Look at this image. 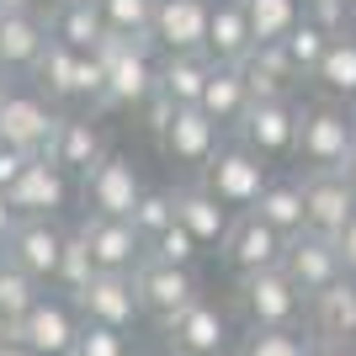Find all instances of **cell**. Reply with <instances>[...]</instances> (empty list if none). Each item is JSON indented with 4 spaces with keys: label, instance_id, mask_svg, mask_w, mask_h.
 Returning a JSON list of instances; mask_svg holds the SVG:
<instances>
[{
    "label": "cell",
    "instance_id": "cell-29",
    "mask_svg": "<svg viewBox=\"0 0 356 356\" xmlns=\"http://www.w3.org/2000/svg\"><path fill=\"white\" fill-rule=\"evenodd\" d=\"M309 86L319 90V96H330V102L356 106V32H346V38H330L325 59H319V70L309 74Z\"/></svg>",
    "mask_w": 356,
    "mask_h": 356
},
{
    "label": "cell",
    "instance_id": "cell-25",
    "mask_svg": "<svg viewBox=\"0 0 356 356\" xmlns=\"http://www.w3.org/2000/svg\"><path fill=\"white\" fill-rule=\"evenodd\" d=\"M309 330L314 341H351L356 335V277H341L319 298H309Z\"/></svg>",
    "mask_w": 356,
    "mask_h": 356
},
{
    "label": "cell",
    "instance_id": "cell-20",
    "mask_svg": "<svg viewBox=\"0 0 356 356\" xmlns=\"http://www.w3.org/2000/svg\"><path fill=\"white\" fill-rule=\"evenodd\" d=\"M54 43L48 32V11H6L0 16V70L11 74H32V64L43 59V48Z\"/></svg>",
    "mask_w": 356,
    "mask_h": 356
},
{
    "label": "cell",
    "instance_id": "cell-36",
    "mask_svg": "<svg viewBox=\"0 0 356 356\" xmlns=\"http://www.w3.org/2000/svg\"><path fill=\"white\" fill-rule=\"evenodd\" d=\"M282 48H287V59L298 64V74L309 80V74L319 70V59H325V48H330V32H319L309 16H303V22H298V27L282 38Z\"/></svg>",
    "mask_w": 356,
    "mask_h": 356
},
{
    "label": "cell",
    "instance_id": "cell-42",
    "mask_svg": "<svg viewBox=\"0 0 356 356\" xmlns=\"http://www.w3.org/2000/svg\"><path fill=\"white\" fill-rule=\"evenodd\" d=\"M176 112H181V102H170V96H165V90H154V96H149V102L138 106V122H144L149 134L160 138L165 128H170V122H176Z\"/></svg>",
    "mask_w": 356,
    "mask_h": 356
},
{
    "label": "cell",
    "instance_id": "cell-17",
    "mask_svg": "<svg viewBox=\"0 0 356 356\" xmlns=\"http://www.w3.org/2000/svg\"><path fill=\"white\" fill-rule=\"evenodd\" d=\"M223 134H229V128H223V122H213L202 106H181L176 122L160 134V149L170 154V165H186V170H197V176H202V165L223 149Z\"/></svg>",
    "mask_w": 356,
    "mask_h": 356
},
{
    "label": "cell",
    "instance_id": "cell-45",
    "mask_svg": "<svg viewBox=\"0 0 356 356\" xmlns=\"http://www.w3.org/2000/svg\"><path fill=\"white\" fill-rule=\"evenodd\" d=\"M16 223H22V213L11 208V192H0V250H6V239L16 234Z\"/></svg>",
    "mask_w": 356,
    "mask_h": 356
},
{
    "label": "cell",
    "instance_id": "cell-18",
    "mask_svg": "<svg viewBox=\"0 0 356 356\" xmlns=\"http://www.w3.org/2000/svg\"><path fill=\"white\" fill-rule=\"evenodd\" d=\"M160 330L181 356H223L229 351V314H223L218 303H208V298L186 303V309H181L176 319H165Z\"/></svg>",
    "mask_w": 356,
    "mask_h": 356
},
{
    "label": "cell",
    "instance_id": "cell-1",
    "mask_svg": "<svg viewBox=\"0 0 356 356\" xmlns=\"http://www.w3.org/2000/svg\"><path fill=\"white\" fill-rule=\"evenodd\" d=\"M96 59L106 70V86H102L90 112H138L160 90V48H154V38L106 32L96 43Z\"/></svg>",
    "mask_w": 356,
    "mask_h": 356
},
{
    "label": "cell",
    "instance_id": "cell-19",
    "mask_svg": "<svg viewBox=\"0 0 356 356\" xmlns=\"http://www.w3.org/2000/svg\"><path fill=\"white\" fill-rule=\"evenodd\" d=\"M303 202H309V229L330 239L356 218V192L341 170H303Z\"/></svg>",
    "mask_w": 356,
    "mask_h": 356
},
{
    "label": "cell",
    "instance_id": "cell-46",
    "mask_svg": "<svg viewBox=\"0 0 356 356\" xmlns=\"http://www.w3.org/2000/svg\"><path fill=\"white\" fill-rule=\"evenodd\" d=\"M309 356H356V351H351V341H314Z\"/></svg>",
    "mask_w": 356,
    "mask_h": 356
},
{
    "label": "cell",
    "instance_id": "cell-16",
    "mask_svg": "<svg viewBox=\"0 0 356 356\" xmlns=\"http://www.w3.org/2000/svg\"><path fill=\"white\" fill-rule=\"evenodd\" d=\"M134 287H138V298H144V314H149V319H160V325H165V319H176L186 303L202 298L192 266H165V261H154V255L134 271Z\"/></svg>",
    "mask_w": 356,
    "mask_h": 356
},
{
    "label": "cell",
    "instance_id": "cell-26",
    "mask_svg": "<svg viewBox=\"0 0 356 356\" xmlns=\"http://www.w3.org/2000/svg\"><path fill=\"white\" fill-rule=\"evenodd\" d=\"M250 80H245V70H239V64H218L213 59V74H208V90H202V112H208L213 122H223V128H229V134H234V122L245 118V112H250Z\"/></svg>",
    "mask_w": 356,
    "mask_h": 356
},
{
    "label": "cell",
    "instance_id": "cell-13",
    "mask_svg": "<svg viewBox=\"0 0 356 356\" xmlns=\"http://www.w3.org/2000/svg\"><path fill=\"white\" fill-rule=\"evenodd\" d=\"M70 197H74V176L64 165H54L48 154H38V160L22 170V181L11 186V208L22 213V218H59V213L70 208Z\"/></svg>",
    "mask_w": 356,
    "mask_h": 356
},
{
    "label": "cell",
    "instance_id": "cell-10",
    "mask_svg": "<svg viewBox=\"0 0 356 356\" xmlns=\"http://www.w3.org/2000/svg\"><path fill=\"white\" fill-rule=\"evenodd\" d=\"M80 197H86V213L134 218L138 197H144V181H138L128 154H106L102 165H90V176H80Z\"/></svg>",
    "mask_w": 356,
    "mask_h": 356
},
{
    "label": "cell",
    "instance_id": "cell-11",
    "mask_svg": "<svg viewBox=\"0 0 356 356\" xmlns=\"http://www.w3.org/2000/svg\"><path fill=\"white\" fill-rule=\"evenodd\" d=\"M80 314H86L90 325H106V330H128L144 319V298H138V287H134V277L128 271H96L90 277V287L80 298Z\"/></svg>",
    "mask_w": 356,
    "mask_h": 356
},
{
    "label": "cell",
    "instance_id": "cell-12",
    "mask_svg": "<svg viewBox=\"0 0 356 356\" xmlns=\"http://www.w3.org/2000/svg\"><path fill=\"white\" fill-rule=\"evenodd\" d=\"M64 245H70V229H59L54 218H22L16 234L6 239V261H16L22 271H32L43 287H54L64 261Z\"/></svg>",
    "mask_w": 356,
    "mask_h": 356
},
{
    "label": "cell",
    "instance_id": "cell-4",
    "mask_svg": "<svg viewBox=\"0 0 356 356\" xmlns=\"http://www.w3.org/2000/svg\"><path fill=\"white\" fill-rule=\"evenodd\" d=\"M239 303H245L250 330H298L309 319V298L293 287V277L282 266L239 277Z\"/></svg>",
    "mask_w": 356,
    "mask_h": 356
},
{
    "label": "cell",
    "instance_id": "cell-41",
    "mask_svg": "<svg viewBox=\"0 0 356 356\" xmlns=\"http://www.w3.org/2000/svg\"><path fill=\"white\" fill-rule=\"evenodd\" d=\"M74 356H134L128 351V335L122 330H106V325H90L80 330V341H74Z\"/></svg>",
    "mask_w": 356,
    "mask_h": 356
},
{
    "label": "cell",
    "instance_id": "cell-5",
    "mask_svg": "<svg viewBox=\"0 0 356 356\" xmlns=\"http://www.w3.org/2000/svg\"><path fill=\"white\" fill-rule=\"evenodd\" d=\"M59 118L64 112L38 86H11V96L0 102V144L27 149V154H48V138H54Z\"/></svg>",
    "mask_w": 356,
    "mask_h": 356
},
{
    "label": "cell",
    "instance_id": "cell-27",
    "mask_svg": "<svg viewBox=\"0 0 356 356\" xmlns=\"http://www.w3.org/2000/svg\"><path fill=\"white\" fill-rule=\"evenodd\" d=\"M80 70H86V54H74L70 43H54L43 48V59L32 64V86L43 90L48 102L59 106V102H80Z\"/></svg>",
    "mask_w": 356,
    "mask_h": 356
},
{
    "label": "cell",
    "instance_id": "cell-34",
    "mask_svg": "<svg viewBox=\"0 0 356 356\" xmlns=\"http://www.w3.org/2000/svg\"><path fill=\"white\" fill-rule=\"evenodd\" d=\"M96 277V261H90V245L80 229H70V245H64V261H59V277H54V293H70L80 298Z\"/></svg>",
    "mask_w": 356,
    "mask_h": 356
},
{
    "label": "cell",
    "instance_id": "cell-23",
    "mask_svg": "<svg viewBox=\"0 0 356 356\" xmlns=\"http://www.w3.org/2000/svg\"><path fill=\"white\" fill-rule=\"evenodd\" d=\"M245 70V80H250V96L255 102H277V96H298V90L309 86L303 74H298V64L287 59L282 43H261L250 54V59L239 64Z\"/></svg>",
    "mask_w": 356,
    "mask_h": 356
},
{
    "label": "cell",
    "instance_id": "cell-24",
    "mask_svg": "<svg viewBox=\"0 0 356 356\" xmlns=\"http://www.w3.org/2000/svg\"><path fill=\"white\" fill-rule=\"evenodd\" d=\"M255 32L245 16V0H213V22H208V54L218 64H245L255 54Z\"/></svg>",
    "mask_w": 356,
    "mask_h": 356
},
{
    "label": "cell",
    "instance_id": "cell-39",
    "mask_svg": "<svg viewBox=\"0 0 356 356\" xmlns=\"http://www.w3.org/2000/svg\"><path fill=\"white\" fill-rule=\"evenodd\" d=\"M149 255H154V261H165V266H192L197 255H202V245H197V239L186 234L181 223H170L165 234L149 239Z\"/></svg>",
    "mask_w": 356,
    "mask_h": 356
},
{
    "label": "cell",
    "instance_id": "cell-31",
    "mask_svg": "<svg viewBox=\"0 0 356 356\" xmlns=\"http://www.w3.org/2000/svg\"><path fill=\"white\" fill-rule=\"evenodd\" d=\"M48 32L74 54H96V43L106 38V16L102 6H48Z\"/></svg>",
    "mask_w": 356,
    "mask_h": 356
},
{
    "label": "cell",
    "instance_id": "cell-53",
    "mask_svg": "<svg viewBox=\"0 0 356 356\" xmlns=\"http://www.w3.org/2000/svg\"><path fill=\"white\" fill-rule=\"evenodd\" d=\"M0 261H6V250H0Z\"/></svg>",
    "mask_w": 356,
    "mask_h": 356
},
{
    "label": "cell",
    "instance_id": "cell-51",
    "mask_svg": "<svg viewBox=\"0 0 356 356\" xmlns=\"http://www.w3.org/2000/svg\"><path fill=\"white\" fill-rule=\"evenodd\" d=\"M144 356H181V351H176V346H170V341H160V346H154V351H144Z\"/></svg>",
    "mask_w": 356,
    "mask_h": 356
},
{
    "label": "cell",
    "instance_id": "cell-50",
    "mask_svg": "<svg viewBox=\"0 0 356 356\" xmlns=\"http://www.w3.org/2000/svg\"><path fill=\"white\" fill-rule=\"evenodd\" d=\"M11 86H16V80H11V70H0V102L11 96Z\"/></svg>",
    "mask_w": 356,
    "mask_h": 356
},
{
    "label": "cell",
    "instance_id": "cell-48",
    "mask_svg": "<svg viewBox=\"0 0 356 356\" xmlns=\"http://www.w3.org/2000/svg\"><path fill=\"white\" fill-rule=\"evenodd\" d=\"M38 6H43V0H0V16L6 11H38Z\"/></svg>",
    "mask_w": 356,
    "mask_h": 356
},
{
    "label": "cell",
    "instance_id": "cell-9",
    "mask_svg": "<svg viewBox=\"0 0 356 356\" xmlns=\"http://www.w3.org/2000/svg\"><path fill=\"white\" fill-rule=\"evenodd\" d=\"M282 271L293 277V287L303 298H319L325 287H335L346 277V261H341V245L330 234H314V229H303V234L287 239V255H282Z\"/></svg>",
    "mask_w": 356,
    "mask_h": 356
},
{
    "label": "cell",
    "instance_id": "cell-21",
    "mask_svg": "<svg viewBox=\"0 0 356 356\" xmlns=\"http://www.w3.org/2000/svg\"><path fill=\"white\" fill-rule=\"evenodd\" d=\"M234 218H239V213H229L218 197L202 186V181H192V186H176V223L197 239V245H202V250H213V245L223 250V239H229Z\"/></svg>",
    "mask_w": 356,
    "mask_h": 356
},
{
    "label": "cell",
    "instance_id": "cell-30",
    "mask_svg": "<svg viewBox=\"0 0 356 356\" xmlns=\"http://www.w3.org/2000/svg\"><path fill=\"white\" fill-rule=\"evenodd\" d=\"M213 74V54H160V90L181 106H197Z\"/></svg>",
    "mask_w": 356,
    "mask_h": 356
},
{
    "label": "cell",
    "instance_id": "cell-54",
    "mask_svg": "<svg viewBox=\"0 0 356 356\" xmlns=\"http://www.w3.org/2000/svg\"><path fill=\"white\" fill-rule=\"evenodd\" d=\"M351 11H356V0H351Z\"/></svg>",
    "mask_w": 356,
    "mask_h": 356
},
{
    "label": "cell",
    "instance_id": "cell-43",
    "mask_svg": "<svg viewBox=\"0 0 356 356\" xmlns=\"http://www.w3.org/2000/svg\"><path fill=\"white\" fill-rule=\"evenodd\" d=\"M38 160V154H27V149H11V144H0V192H11L16 181H22V170Z\"/></svg>",
    "mask_w": 356,
    "mask_h": 356
},
{
    "label": "cell",
    "instance_id": "cell-38",
    "mask_svg": "<svg viewBox=\"0 0 356 356\" xmlns=\"http://www.w3.org/2000/svg\"><path fill=\"white\" fill-rule=\"evenodd\" d=\"M309 346L314 335H303V330H250L239 356H309Z\"/></svg>",
    "mask_w": 356,
    "mask_h": 356
},
{
    "label": "cell",
    "instance_id": "cell-52",
    "mask_svg": "<svg viewBox=\"0 0 356 356\" xmlns=\"http://www.w3.org/2000/svg\"><path fill=\"white\" fill-rule=\"evenodd\" d=\"M48 6H96V0H48Z\"/></svg>",
    "mask_w": 356,
    "mask_h": 356
},
{
    "label": "cell",
    "instance_id": "cell-40",
    "mask_svg": "<svg viewBox=\"0 0 356 356\" xmlns=\"http://www.w3.org/2000/svg\"><path fill=\"white\" fill-rule=\"evenodd\" d=\"M303 16H309L319 32H330V38H346V32H356L351 0H303Z\"/></svg>",
    "mask_w": 356,
    "mask_h": 356
},
{
    "label": "cell",
    "instance_id": "cell-37",
    "mask_svg": "<svg viewBox=\"0 0 356 356\" xmlns=\"http://www.w3.org/2000/svg\"><path fill=\"white\" fill-rule=\"evenodd\" d=\"M176 223V192H165V186H144V197H138V208H134V229L144 239L165 234Z\"/></svg>",
    "mask_w": 356,
    "mask_h": 356
},
{
    "label": "cell",
    "instance_id": "cell-3",
    "mask_svg": "<svg viewBox=\"0 0 356 356\" xmlns=\"http://www.w3.org/2000/svg\"><path fill=\"white\" fill-rule=\"evenodd\" d=\"M197 181H202L229 213H250L255 202H261V192H266V181H271V160H261V154L245 149L239 138H223V149L202 165Z\"/></svg>",
    "mask_w": 356,
    "mask_h": 356
},
{
    "label": "cell",
    "instance_id": "cell-2",
    "mask_svg": "<svg viewBox=\"0 0 356 356\" xmlns=\"http://www.w3.org/2000/svg\"><path fill=\"white\" fill-rule=\"evenodd\" d=\"M356 149V106H341L330 96L298 102V170H341Z\"/></svg>",
    "mask_w": 356,
    "mask_h": 356
},
{
    "label": "cell",
    "instance_id": "cell-47",
    "mask_svg": "<svg viewBox=\"0 0 356 356\" xmlns=\"http://www.w3.org/2000/svg\"><path fill=\"white\" fill-rule=\"evenodd\" d=\"M0 356H38V351H32V346L11 330V335H0Z\"/></svg>",
    "mask_w": 356,
    "mask_h": 356
},
{
    "label": "cell",
    "instance_id": "cell-28",
    "mask_svg": "<svg viewBox=\"0 0 356 356\" xmlns=\"http://www.w3.org/2000/svg\"><path fill=\"white\" fill-rule=\"evenodd\" d=\"M255 218H266L271 229H282L287 239L309 229V202H303V176H271L261 202H255Z\"/></svg>",
    "mask_w": 356,
    "mask_h": 356
},
{
    "label": "cell",
    "instance_id": "cell-14",
    "mask_svg": "<svg viewBox=\"0 0 356 356\" xmlns=\"http://www.w3.org/2000/svg\"><path fill=\"white\" fill-rule=\"evenodd\" d=\"M208 22L213 0H160L149 38L160 54H208Z\"/></svg>",
    "mask_w": 356,
    "mask_h": 356
},
{
    "label": "cell",
    "instance_id": "cell-15",
    "mask_svg": "<svg viewBox=\"0 0 356 356\" xmlns=\"http://www.w3.org/2000/svg\"><path fill=\"white\" fill-rule=\"evenodd\" d=\"M282 255H287V234L271 229L266 218H255V213H239L234 229H229V239H223V261L234 266V277L282 266Z\"/></svg>",
    "mask_w": 356,
    "mask_h": 356
},
{
    "label": "cell",
    "instance_id": "cell-49",
    "mask_svg": "<svg viewBox=\"0 0 356 356\" xmlns=\"http://www.w3.org/2000/svg\"><path fill=\"white\" fill-rule=\"evenodd\" d=\"M341 176H346V186H351V192H356V149H351V160L341 165Z\"/></svg>",
    "mask_w": 356,
    "mask_h": 356
},
{
    "label": "cell",
    "instance_id": "cell-8",
    "mask_svg": "<svg viewBox=\"0 0 356 356\" xmlns=\"http://www.w3.org/2000/svg\"><path fill=\"white\" fill-rule=\"evenodd\" d=\"M74 229L86 234L96 271H128V277H134V271L149 261V239L134 229V218H106V213H86V218L74 223Z\"/></svg>",
    "mask_w": 356,
    "mask_h": 356
},
{
    "label": "cell",
    "instance_id": "cell-35",
    "mask_svg": "<svg viewBox=\"0 0 356 356\" xmlns=\"http://www.w3.org/2000/svg\"><path fill=\"white\" fill-rule=\"evenodd\" d=\"M106 16V32H128V38H149L154 27V6L160 0H96Z\"/></svg>",
    "mask_w": 356,
    "mask_h": 356
},
{
    "label": "cell",
    "instance_id": "cell-22",
    "mask_svg": "<svg viewBox=\"0 0 356 356\" xmlns=\"http://www.w3.org/2000/svg\"><path fill=\"white\" fill-rule=\"evenodd\" d=\"M106 154H112V149H106L102 128L90 118H70V112H64L59 128H54V138H48V160L64 165L70 176H90V165H102Z\"/></svg>",
    "mask_w": 356,
    "mask_h": 356
},
{
    "label": "cell",
    "instance_id": "cell-44",
    "mask_svg": "<svg viewBox=\"0 0 356 356\" xmlns=\"http://www.w3.org/2000/svg\"><path fill=\"white\" fill-rule=\"evenodd\" d=\"M335 245H341V261H346V277H356V218L346 223L341 234H335Z\"/></svg>",
    "mask_w": 356,
    "mask_h": 356
},
{
    "label": "cell",
    "instance_id": "cell-32",
    "mask_svg": "<svg viewBox=\"0 0 356 356\" xmlns=\"http://www.w3.org/2000/svg\"><path fill=\"white\" fill-rule=\"evenodd\" d=\"M38 298H43V282H38L32 271H22L16 261H0V335H11L32 314Z\"/></svg>",
    "mask_w": 356,
    "mask_h": 356
},
{
    "label": "cell",
    "instance_id": "cell-7",
    "mask_svg": "<svg viewBox=\"0 0 356 356\" xmlns=\"http://www.w3.org/2000/svg\"><path fill=\"white\" fill-rule=\"evenodd\" d=\"M86 330V314L70 293H43L32 303V314L16 325V335L32 346L38 356H74V341Z\"/></svg>",
    "mask_w": 356,
    "mask_h": 356
},
{
    "label": "cell",
    "instance_id": "cell-6",
    "mask_svg": "<svg viewBox=\"0 0 356 356\" xmlns=\"http://www.w3.org/2000/svg\"><path fill=\"white\" fill-rule=\"evenodd\" d=\"M298 102H303V96L250 102V112L234 122V138L245 149H255L261 160H293V149H298Z\"/></svg>",
    "mask_w": 356,
    "mask_h": 356
},
{
    "label": "cell",
    "instance_id": "cell-33",
    "mask_svg": "<svg viewBox=\"0 0 356 356\" xmlns=\"http://www.w3.org/2000/svg\"><path fill=\"white\" fill-rule=\"evenodd\" d=\"M255 43H282L287 32L303 22V0H245Z\"/></svg>",
    "mask_w": 356,
    "mask_h": 356
}]
</instances>
